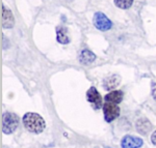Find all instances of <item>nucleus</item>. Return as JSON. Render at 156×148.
<instances>
[{
    "instance_id": "nucleus-4",
    "label": "nucleus",
    "mask_w": 156,
    "mask_h": 148,
    "mask_svg": "<svg viewBox=\"0 0 156 148\" xmlns=\"http://www.w3.org/2000/svg\"><path fill=\"white\" fill-rule=\"evenodd\" d=\"M103 112H104V117L107 122H112V120L118 118L120 115V108L115 104L112 103H105L103 107Z\"/></svg>"
},
{
    "instance_id": "nucleus-7",
    "label": "nucleus",
    "mask_w": 156,
    "mask_h": 148,
    "mask_svg": "<svg viewBox=\"0 0 156 148\" xmlns=\"http://www.w3.org/2000/svg\"><path fill=\"white\" fill-rule=\"evenodd\" d=\"M15 24V19L12 12L5 6L2 7V26L3 28H12Z\"/></svg>"
},
{
    "instance_id": "nucleus-6",
    "label": "nucleus",
    "mask_w": 156,
    "mask_h": 148,
    "mask_svg": "<svg viewBox=\"0 0 156 148\" xmlns=\"http://www.w3.org/2000/svg\"><path fill=\"white\" fill-rule=\"evenodd\" d=\"M87 101H89L93 106L96 108V109H100V108H101L102 97H101V95H100L99 92L96 90V88L90 87V88L87 90Z\"/></svg>"
},
{
    "instance_id": "nucleus-3",
    "label": "nucleus",
    "mask_w": 156,
    "mask_h": 148,
    "mask_svg": "<svg viewBox=\"0 0 156 148\" xmlns=\"http://www.w3.org/2000/svg\"><path fill=\"white\" fill-rule=\"evenodd\" d=\"M93 21H94L95 27L98 30H101V31H107L112 26V21L101 12H97L94 15V20Z\"/></svg>"
},
{
    "instance_id": "nucleus-14",
    "label": "nucleus",
    "mask_w": 156,
    "mask_h": 148,
    "mask_svg": "<svg viewBox=\"0 0 156 148\" xmlns=\"http://www.w3.org/2000/svg\"><path fill=\"white\" fill-rule=\"evenodd\" d=\"M152 96L156 101V83H152Z\"/></svg>"
},
{
    "instance_id": "nucleus-10",
    "label": "nucleus",
    "mask_w": 156,
    "mask_h": 148,
    "mask_svg": "<svg viewBox=\"0 0 156 148\" xmlns=\"http://www.w3.org/2000/svg\"><path fill=\"white\" fill-rule=\"evenodd\" d=\"M105 102L112 103V104H119L123 99V92L120 90H115V91L109 92L108 94L105 95Z\"/></svg>"
},
{
    "instance_id": "nucleus-5",
    "label": "nucleus",
    "mask_w": 156,
    "mask_h": 148,
    "mask_svg": "<svg viewBox=\"0 0 156 148\" xmlns=\"http://www.w3.org/2000/svg\"><path fill=\"white\" fill-rule=\"evenodd\" d=\"M144 142L140 138L132 137V136H125L121 141L122 148H140L143 146Z\"/></svg>"
},
{
    "instance_id": "nucleus-1",
    "label": "nucleus",
    "mask_w": 156,
    "mask_h": 148,
    "mask_svg": "<svg viewBox=\"0 0 156 148\" xmlns=\"http://www.w3.org/2000/svg\"><path fill=\"white\" fill-rule=\"evenodd\" d=\"M23 123L26 130L34 134L42 133L46 126L45 120L37 113H26L23 116Z\"/></svg>"
},
{
    "instance_id": "nucleus-8",
    "label": "nucleus",
    "mask_w": 156,
    "mask_h": 148,
    "mask_svg": "<svg viewBox=\"0 0 156 148\" xmlns=\"http://www.w3.org/2000/svg\"><path fill=\"white\" fill-rule=\"evenodd\" d=\"M152 129V125H151L150 121L146 118H140V120H137L136 122V130L140 134L142 135H147Z\"/></svg>"
},
{
    "instance_id": "nucleus-2",
    "label": "nucleus",
    "mask_w": 156,
    "mask_h": 148,
    "mask_svg": "<svg viewBox=\"0 0 156 148\" xmlns=\"http://www.w3.org/2000/svg\"><path fill=\"white\" fill-rule=\"evenodd\" d=\"M19 124V117L14 113H5L2 118V130L4 134L14 133Z\"/></svg>"
},
{
    "instance_id": "nucleus-11",
    "label": "nucleus",
    "mask_w": 156,
    "mask_h": 148,
    "mask_svg": "<svg viewBox=\"0 0 156 148\" xmlns=\"http://www.w3.org/2000/svg\"><path fill=\"white\" fill-rule=\"evenodd\" d=\"M95 58H96L95 54L92 53V52L89 51V50H87V49H84L83 51L80 53V56H79L80 62H81V64H83V65L90 64L95 60Z\"/></svg>"
},
{
    "instance_id": "nucleus-15",
    "label": "nucleus",
    "mask_w": 156,
    "mask_h": 148,
    "mask_svg": "<svg viewBox=\"0 0 156 148\" xmlns=\"http://www.w3.org/2000/svg\"><path fill=\"white\" fill-rule=\"evenodd\" d=\"M151 141L154 145H156V130L152 134V136H151Z\"/></svg>"
},
{
    "instance_id": "nucleus-9",
    "label": "nucleus",
    "mask_w": 156,
    "mask_h": 148,
    "mask_svg": "<svg viewBox=\"0 0 156 148\" xmlns=\"http://www.w3.org/2000/svg\"><path fill=\"white\" fill-rule=\"evenodd\" d=\"M120 81H121L120 76H118V75H112V76L108 77L104 80L103 86H104V88L106 90H112L120 84Z\"/></svg>"
},
{
    "instance_id": "nucleus-13",
    "label": "nucleus",
    "mask_w": 156,
    "mask_h": 148,
    "mask_svg": "<svg viewBox=\"0 0 156 148\" xmlns=\"http://www.w3.org/2000/svg\"><path fill=\"white\" fill-rule=\"evenodd\" d=\"M133 0H115V4L122 9L129 8L132 5Z\"/></svg>"
},
{
    "instance_id": "nucleus-12",
    "label": "nucleus",
    "mask_w": 156,
    "mask_h": 148,
    "mask_svg": "<svg viewBox=\"0 0 156 148\" xmlns=\"http://www.w3.org/2000/svg\"><path fill=\"white\" fill-rule=\"evenodd\" d=\"M56 39L57 42L60 44H68L69 41V36H68V31L65 27H58L56 30Z\"/></svg>"
}]
</instances>
